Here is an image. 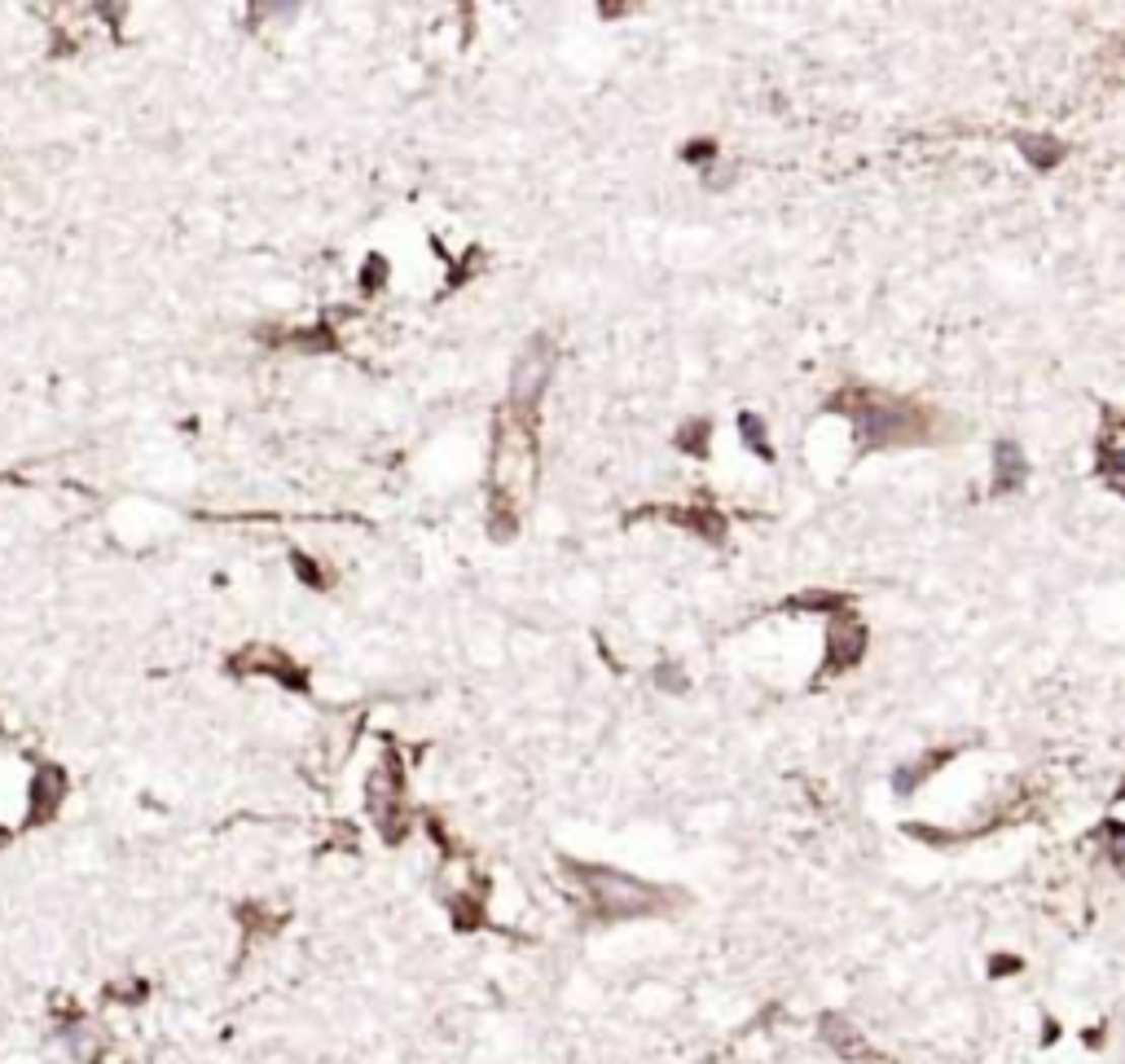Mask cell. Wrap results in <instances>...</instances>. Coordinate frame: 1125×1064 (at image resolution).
Returning <instances> with one entry per match:
<instances>
[{
    "mask_svg": "<svg viewBox=\"0 0 1125 1064\" xmlns=\"http://www.w3.org/2000/svg\"><path fill=\"white\" fill-rule=\"evenodd\" d=\"M58 801H62V770L45 766L31 788V818H49L53 809H58Z\"/></svg>",
    "mask_w": 1125,
    "mask_h": 1064,
    "instance_id": "cell-5",
    "label": "cell"
},
{
    "mask_svg": "<svg viewBox=\"0 0 1125 1064\" xmlns=\"http://www.w3.org/2000/svg\"><path fill=\"white\" fill-rule=\"evenodd\" d=\"M836 409H849V414L857 418V431H862L866 445H906V441L928 436L919 405H897V401H884V396H857L853 392V401L840 396Z\"/></svg>",
    "mask_w": 1125,
    "mask_h": 1064,
    "instance_id": "cell-1",
    "label": "cell"
},
{
    "mask_svg": "<svg viewBox=\"0 0 1125 1064\" xmlns=\"http://www.w3.org/2000/svg\"><path fill=\"white\" fill-rule=\"evenodd\" d=\"M862 647H866V634H862V624H857L853 616H840L831 620V656H827V669L831 673H840V669H849V664L862 656Z\"/></svg>",
    "mask_w": 1125,
    "mask_h": 1064,
    "instance_id": "cell-4",
    "label": "cell"
},
{
    "mask_svg": "<svg viewBox=\"0 0 1125 1064\" xmlns=\"http://www.w3.org/2000/svg\"><path fill=\"white\" fill-rule=\"evenodd\" d=\"M550 375H554V343H550V335H537L533 343H528V352L519 356V365H514L510 409L537 414V401H541V392H546Z\"/></svg>",
    "mask_w": 1125,
    "mask_h": 1064,
    "instance_id": "cell-2",
    "label": "cell"
},
{
    "mask_svg": "<svg viewBox=\"0 0 1125 1064\" xmlns=\"http://www.w3.org/2000/svg\"><path fill=\"white\" fill-rule=\"evenodd\" d=\"M295 568L303 572V577H308L303 585H326V581H322V568H312V563H308V558H303V554H295Z\"/></svg>",
    "mask_w": 1125,
    "mask_h": 1064,
    "instance_id": "cell-7",
    "label": "cell"
},
{
    "mask_svg": "<svg viewBox=\"0 0 1125 1064\" xmlns=\"http://www.w3.org/2000/svg\"><path fill=\"white\" fill-rule=\"evenodd\" d=\"M599 897V911L603 915H642L651 911V888L638 884V880H625V875H612V871H580Z\"/></svg>",
    "mask_w": 1125,
    "mask_h": 1064,
    "instance_id": "cell-3",
    "label": "cell"
},
{
    "mask_svg": "<svg viewBox=\"0 0 1125 1064\" xmlns=\"http://www.w3.org/2000/svg\"><path fill=\"white\" fill-rule=\"evenodd\" d=\"M994 462H998V484H994L998 493H1007V488L1021 484V475H1025V458H1021V449H1015L1011 441H998Z\"/></svg>",
    "mask_w": 1125,
    "mask_h": 1064,
    "instance_id": "cell-6",
    "label": "cell"
}]
</instances>
